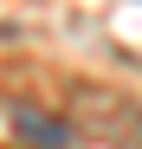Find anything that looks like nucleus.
<instances>
[{
    "mask_svg": "<svg viewBox=\"0 0 142 149\" xmlns=\"http://www.w3.org/2000/svg\"><path fill=\"white\" fill-rule=\"evenodd\" d=\"M7 123H13V136L32 143V149H71V130L58 117H45L39 104H19V97H13V104H7Z\"/></svg>",
    "mask_w": 142,
    "mask_h": 149,
    "instance_id": "nucleus-1",
    "label": "nucleus"
}]
</instances>
